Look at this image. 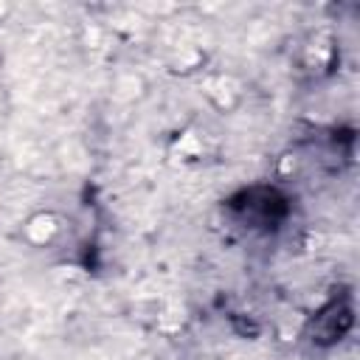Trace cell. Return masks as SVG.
I'll use <instances>...</instances> for the list:
<instances>
[{"mask_svg": "<svg viewBox=\"0 0 360 360\" xmlns=\"http://www.w3.org/2000/svg\"><path fill=\"white\" fill-rule=\"evenodd\" d=\"M354 323L352 304L346 298H335L326 307H321L309 321V340L315 346H332L338 343Z\"/></svg>", "mask_w": 360, "mask_h": 360, "instance_id": "cell-1", "label": "cell"}]
</instances>
